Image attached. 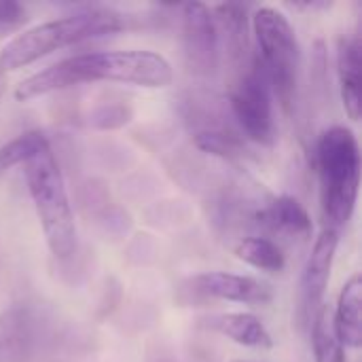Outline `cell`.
<instances>
[{"label": "cell", "instance_id": "cell-12", "mask_svg": "<svg viewBox=\"0 0 362 362\" xmlns=\"http://www.w3.org/2000/svg\"><path fill=\"white\" fill-rule=\"evenodd\" d=\"M333 331L344 348L358 350L362 346V278L354 274L341 288L335 314L331 316Z\"/></svg>", "mask_w": 362, "mask_h": 362}, {"label": "cell", "instance_id": "cell-7", "mask_svg": "<svg viewBox=\"0 0 362 362\" xmlns=\"http://www.w3.org/2000/svg\"><path fill=\"white\" fill-rule=\"evenodd\" d=\"M182 51L191 72L208 76L218 66V32L214 15L204 2L182 4Z\"/></svg>", "mask_w": 362, "mask_h": 362}, {"label": "cell", "instance_id": "cell-6", "mask_svg": "<svg viewBox=\"0 0 362 362\" xmlns=\"http://www.w3.org/2000/svg\"><path fill=\"white\" fill-rule=\"evenodd\" d=\"M229 108L238 121L242 134L261 144L272 146L276 140V121H274V93L265 70L259 57H252L250 66L229 93Z\"/></svg>", "mask_w": 362, "mask_h": 362}, {"label": "cell", "instance_id": "cell-8", "mask_svg": "<svg viewBox=\"0 0 362 362\" xmlns=\"http://www.w3.org/2000/svg\"><path fill=\"white\" fill-rule=\"evenodd\" d=\"M337 246H339V231L331 227H325L312 246L299 284V318L303 325L312 327L316 314L325 308L322 299L331 280Z\"/></svg>", "mask_w": 362, "mask_h": 362}, {"label": "cell", "instance_id": "cell-18", "mask_svg": "<svg viewBox=\"0 0 362 362\" xmlns=\"http://www.w3.org/2000/svg\"><path fill=\"white\" fill-rule=\"evenodd\" d=\"M193 142L199 151L208 153V155H214V157H223V159H242L248 155L244 142L235 136V134H229V132H223V129H204V132H197L193 136Z\"/></svg>", "mask_w": 362, "mask_h": 362}, {"label": "cell", "instance_id": "cell-22", "mask_svg": "<svg viewBox=\"0 0 362 362\" xmlns=\"http://www.w3.org/2000/svg\"><path fill=\"white\" fill-rule=\"evenodd\" d=\"M231 362H250V361H231Z\"/></svg>", "mask_w": 362, "mask_h": 362}, {"label": "cell", "instance_id": "cell-14", "mask_svg": "<svg viewBox=\"0 0 362 362\" xmlns=\"http://www.w3.org/2000/svg\"><path fill=\"white\" fill-rule=\"evenodd\" d=\"M214 15L218 42L225 45L233 62L244 59L248 51V11L240 2H225L210 8Z\"/></svg>", "mask_w": 362, "mask_h": 362}, {"label": "cell", "instance_id": "cell-15", "mask_svg": "<svg viewBox=\"0 0 362 362\" xmlns=\"http://www.w3.org/2000/svg\"><path fill=\"white\" fill-rule=\"evenodd\" d=\"M210 327L238 346L255 348V350H267L274 346V339L267 331V327L250 312H231L210 318Z\"/></svg>", "mask_w": 362, "mask_h": 362}, {"label": "cell", "instance_id": "cell-4", "mask_svg": "<svg viewBox=\"0 0 362 362\" xmlns=\"http://www.w3.org/2000/svg\"><path fill=\"white\" fill-rule=\"evenodd\" d=\"M252 32L259 42V62L269 81L272 93L288 112L297 100L301 49L293 23L274 6H261L252 15Z\"/></svg>", "mask_w": 362, "mask_h": 362}, {"label": "cell", "instance_id": "cell-17", "mask_svg": "<svg viewBox=\"0 0 362 362\" xmlns=\"http://www.w3.org/2000/svg\"><path fill=\"white\" fill-rule=\"evenodd\" d=\"M312 346L316 362H346V348L339 344L333 331L331 314L327 308H322L312 322Z\"/></svg>", "mask_w": 362, "mask_h": 362}, {"label": "cell", "instance_id": "cell-3", "mask_svg": "<svg viewBox=\"0 0 362 362\" xmlns=\"http://www.w3.org/2000/svg\"><path fill=\"white\" fill-rule=\"evenodd\" d=\"M121 28H123L121 17L104 8H89L59 19H51L8 40L0 51V68L2 70L25 68L57 49L78 45L89 38L108 36L119 32Z\"/></svg>", "mask_w": 362, "mask_h": 362}, {"label": "cell", "instance_id": "cell-10", "mask_svg": "<svg viewBox=\"0 0 362 362\" xmlns=\"http://www.w3.org/2000/svg\"><path fill=\"white\" fill-rule=\"evenodd\" d=\"M38 320L23 305L8 308L0 314V362H28L38 344Z\"/></svg>", "mask_w": 362, "mask_h": 362}, {"label": "cell", "instance_id": "cell-19", "mask_svg": "<svg viewBox=\"0 0 362 362\" xmlns=\"http://www.w3.org/2000/svg\"><path fill=\"white\" fill-rule=\"evenodd\" d=\"M49 140L42 132H25L11 142L0 146V174L8 172L11 168L25 163L40 146H45Z\"/></svg>", "mask_w": 362, "mask_h": 362}, {"label": "cell", "instance_id": "cell-20", "mask_svg": "<svg viewBox=\"0 0 362 362\" xmlns=\"http://www.w3.org/2000/svg\"><path fill=\"white\" fill-rule=\"evenodd\" d=\"M129 117H132V110L123 104H102L93 110L91 121L100 129H115V127L125 125Z\"/></svg>", "mask_w": 362, "mask_h": 362}, {"label": "cell", "instance_id": "cell-21", "mask_svg": "<svg viewBox=\"0 0 362 362\" xmlns=\"http://www.w3.org/2000/svg\"><path fill=\"white\" fill-rule=\"evenodd\" d=\"M25 21V8L13 0H0V28H15Z\"/></svg>", "mask_w": 362, "mask_h": 362}, {"label": "cell", "instance_id": "cell-13", "mask_svg": "<svg viewBox=\"0 0 362 362\" xmlns=\"http://www.w3.org/2000/svg\"><path fill=\"white\" fill-rule=\"evenodd\" d=\"M255 221L274 233L297 235V238H308L312 233V218L308 210L299 204V199L291 195H280L269 199L261 210H257Z\"/></svg>", "mask_w": 362, "mask_h": 362}, {"label": "cell", "instance_id": "cell-5", "mask_svg": "<svg viewBox=\"0 0 362 362\" xmlns=\"http://www.w3.org/2000/svg\"><path fill=\"white\" fill-rule=\"evenodd\" d=\"M64 64L76 85L110 81L146 89H161L168 87L174 78L172 64L161 53L146 49L81 53L66 57Z\"/></svg>", "mask_w": 362, "mask_h": 362}, {"label": "cell", "instance_id": "cell-2", "mask_svg": "<svg viewBox=\"0 0 362 362\" xmlns=\"http://www.w3.org/2000/svg\"><path fill=\"white\" fill-rule=\"evenodd\" d=\"M23 174L49 252L55 259L72 257L76 250L74 216L62 170L49 142L23 163Z\"/></svg>", "mask_w": 362, "mask_h": 362}, {"label": "cell", "instance_id": "cell-9", "mask_svg": "<svg viewBox=\"0 0 362 362\" xmlns=\"http://www.w3.org/2000/svg\"><path fill=\"white\" fill-rule=\"evenodd\" d=\"M193 291L221 301H233L244 305H265L272 301V288L250 276H238L229 272H206L191 280Z\"/></svg>", "mask_w": 362, "mask_h": 362}, {"label": "cell", "instance_id": "cell-11", "mask_svg": "<svg viewBox=\"0 0 362 362\" xmlns=\"http://www.w3.org/2000/svg\"><path fill=\"white\" fill-rule=\"evenodd\" d=\"M337 74L344 110L352 121L362 115V45L361 36H341L337 45Z\"/></svg>", "mask_w": 362, "mask_h": 362}, {"label": "cell", "instance_id": "cell-16", "mask_svg": "<svg viewBox=\"0 0 362 362\" xmlns=\"http://www.w3.org/2000/svg\"><path fill=\"white\" fill-rule=\"evenodd\" d=\"M235 257L244 261L246 265L261 269V272H269V274H278L286 265L282 248L269 238H259V235L244 238L235 246Z\"/></svg>", "mask_w": 362, "mask_h": 362}, {"label": "cell", "instance_id": "cell-1", "mask_svg": "<svg viewBox=\"0 0 362 362\" xmlns=\"http://www.w3.org/2000/svg\"><path fill=\"white\" fill-rule=\"evenodd\" d=\"M316 168L320 180V204L329 227L339 231L356 210L361 191V146L354 132L333 125L316 144Z\"/></svg>", "mask_w": 362, "mask_h": 362}]
</instances>
